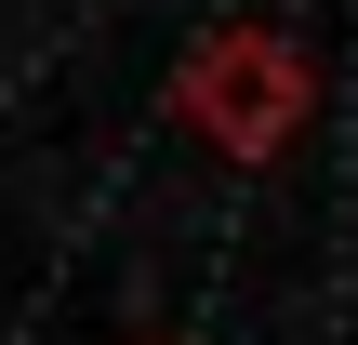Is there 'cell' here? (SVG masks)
<instances>
[{
  "label": "cell",
  "instance_id": "cell-1",
  "mask_svg": "<svg viewBox=\"0 0 358 345\" xmlns=\"http://www.w3.org/2000/svg\"><path fill=\"white\" fill-rule=\"evenodd\" d=\"M173 106H186L226 160H279V146L306 133V53H292V40H266V27H213V40L186 53Z\"/></svg>",
  "mask_w": 358,
  "mask_h": 345
}]
</instances>
